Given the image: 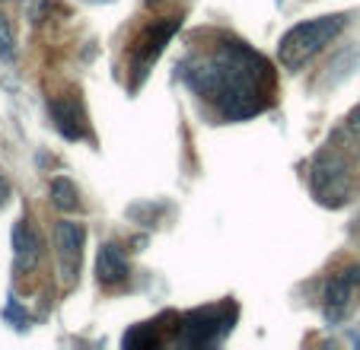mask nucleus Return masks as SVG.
<instances>
[{"label": "nucleus", "instance_id": "1", "mask_svg": "<svg viewBox=\"0 0 360 350\" xmlns=\"http://www.w3.org/2000/svg\"><path fill=\"white\" fill-rule=\"evenodd\" d=\"M262 70L265 64L255 54H249L239 45H224L211 61H201L198 70H185V80L201 96L217 99L226 118H245L262 108V102L252 99V96H259L255 77Z\"/></svg>", "mask_w": 360, "mask_h": 350}, {"label": "nucleus", "instance_id": "2", "mask_svg": "<svg viewBox=\"0 0 360 350\" xmlns=\"http://www.w3.org/2000/svg\"><path fill=\"white\" fill-rule=\"evenodd\" d=\"M345 22H347L345 16H319V20H309V22L293 26L278 45L281 64L290 67V70H297L300 64L309 61L316 51H322V48L345 29Z\"/></svg>", "mask_w": 360, "mask_h": 350}, {"label": "nucleus", "instance_id": "3", "mask_svg": "<svg viewBox=\"0 0 360 350\" xmlns=\"http://www.w3.org/2000/svg\"><path fill=\"white\" fill-rule=\"evenodd\" d=\"M313 195L328 207H341L351 195V175L338 153H322L313 162Z\"/></svg>", "mask_w": 360, "mask_h": 350}, {"label": "nucleus", "instance_id": "4", "mask_svg": "<svg viewBox=\"0 0 360 350\" xmlns=\"http://www.w3.org/2000/svg\"><path fill=\"white\" fill-rule=\"evenodd\" d=\"M230 328H233V309L230 306L198 309V312H191V316H185L182 341L191 344V347H207V344H217Z\"/></svg>", "mask_w": 360, "mask_h": 350}, {"label": "nucleus", "instance_id": "5", "mask_svg": "<svg viewBox=\"0 0 360 350\" xmlns=\"http://www.w3.org/2000/svg\"><path fill=\"white\" fill-rule=\"evenodd\" d=\"M357 287H360V268L357 264H347L345 271L328 280L326 287V322L328 325H338L347 318L354 306V297H357Z\"/></svg>", "mask_w": 360, "mask_h": 350}, {"label": "nucleus", "instance_id": "6", "mask_svg": "<svg viewBox=\"0 0 360 350\" xmlns=\"http://www.w3.org/2000/svg\"><path fill=\"white\" fill-rule=\"evenodd\" d=\"M83 239L86 229L83 223L74 220H61L55 226V242H58V255H61V268H64V280H74V274L80 271V252H83Z\"/></svg>", "mask_w": 360, "mask_h": 350}, {"label": "nucleus", "instance_id": "7", "mask_svg": "<svg viewBox=\"0 0 360 350\" xmlns=\"http://www.w3.org/2000/svg\"><path fill=\"white\" fill-rule=\"evenodd\" d=\"M41 258V239L39 233L32 229L29 220H20L13 226V261H16V271H32Z\"/></svg>", "mask_w": 360, "mask_h": 350}, {"label": "nucleus", "instance_id": "8", "mask_svg": "<svg viewBox=\"0 0 360 350\" xmlns=\"http://www.w3.org/2000/svg\"><path fill=\"white\" fill-rule=\"evenodd\" d=\"M176 26H179V20L160 22L157 29H150V32L141 39V45L134 48V70H137V77H143L150 64L157 61V54L163 51V41H169V35L176 32Z\"/></svg>", "mask_w": 360, "mask_h": 350}, {"label": "nucleus", "instance_id": "9", "mask_svg": "<svg viewBox=\"0 0 360 350\" xmlns=\"http://www.w3.org/2000/svg\"><path fill=\"white\" fill-rule=\"evenodd\" d=\"M51 118H55V128L61 131L68 141L83 137V112H80V102H77L74 96H64V99L51 102Z\"/></svg>", "mask_w": 360, "mask_h": 350}, {"label": "nucleus", "instance_id": "10", "mask_svg": "<svg viewBox=\"0 0 360 350\" xmlns=\"http://www.w3.org/2000/svg\"><path fill=\"white\" fill-rule=\"evenodd\" d=\"M96 277H99V283H105V287H115V283H122L124 277H128V261H124L118 245L109 242L99 249V255H96Z\"/></svg>", "mask_w": 360, "mask_h": 350}, {"label": "nucleus", "instance_id": "11", "mask_svg": "<svg viewBox=\"0 0 360 350\" xmlns=\"http://www.w3.org/2000/svg\"><path fill=\"white\" fill-rule=\"evenodd\" d=\"M357 67H360V48H351V51L338 54V58H335V61L328 64V77H326V83L338 86V83H345Z\"/></svg>", "mask_w": 360, "mask_h": 350}, {"label": "nucleus", "instance_id": "12", "mask_svg": "<svg viewBox=\"0 0 360 350\" xmlns=\"http://www.w3.org/2000/svg\"><path fill=\"white\" fill-rule=\"evenodd\" d=\"M51 204H55L58 210H77V207H80L77 185L70 182V179H64V175L51 179Z\"/></svg>", "mask_w": 360, "mask_h": 350}, {"label": "nucleus", "instance_id": "13", "mask_svg": "<svg viewBox=\"0 0 360 350\" xmlns=\"http://www.w3.org/2000/svg\"><path fill=\"white\" fill-rule=\"evenodd\" d=\"M0 58L4 61H13L16 58V35L7 16H0Z\"/></svg>", "mask_w": 360, "mask_h": 350}, {"label": "nucleus", "instance_id": "14", "mask_svg": "<svg viewBox=\"0 0 360 350\" xmlns=\"http://www.w3.org/2000/svg\"><path fill=\"white\" fill-rule=\"evenodd\" d=\"M347 128H351V131H354V134H360V105H357V108H354V112H351V115H347Z\"/></svg>", "mask_w": 360, "mask_h": 350}, {"label": "nucleus", "instance_id": "15", "mask_svg": "<svg viewBox=\"0 0 360 350\" xmlns=\"http://www.w3.org/2000/svg\"><path fill=\"white\" fill-rule=\"evenodd\" d=\"M7 197H10V182L4 179V175H0V207L7 204Z\"/></svg>", "mask_w": 360, "mask_h": 350}]
</instances>
